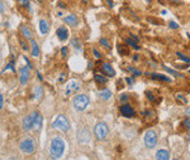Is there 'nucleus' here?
<instances>
[{
	"mask_svg": "<svg viewBox=\"0 0 190 160\" xmlns=\"http://www.w3.org/2000/svg\"><path fill=\"white\" fill-rule=\"evenodd\" d=\"M63 150H65V142H63V140L58 136L53 137L51 141V146H50V156L57 160L62 156Z\"/></svg>",
	"mask_w": 190,
	"mask_h": 160,
	"instance_id": "nucleus-1",
	"label": "nucleus"
},
{
	"mask_svg": "<svg viewBox=\"0 0 190 160\" xmlns=\"http://www.w3.org/2000/svg\"><path fill=\"white\" fill-rule=\"evenodd\" d=\"M89 101H90V100H89V96L81 93V95H76L75 97H74L72 105H74L75 110H77V111H84V110L88 107Z\"/></svg>",
	"mask_w": 190,
	"mask_h": 160,
	"instance_id": "nucleus-2",
	"label": "nucleus"
},
{
	"mask_svg": "<svg viewBox=\"0 0 190 160\" xmlns=\"http://www.w3.org/2000/svg\"><path fill=\"white\" fill-rule=\"evenodd\" d=\"M52 126L55 127V129H58V130H61V131H63V133H66V131H69V129H70V122H69V120L66 119V116L58 115V116H56L55 121L52 122Z\"/></svg>",
	"mask_w": 190,
	"mask_h": 160,
	"instance_id": "nucleus-3",
	"label": "nucleus"
},
{
	"mask_svg": "<svg viewBox=\"0 0 190 160\" xmlns=\"http://www.w3.org/2000/svg\"><path fill=\"white\" fill-rule=\"evenodd\" d=\"M109 133V127L105 122H99L94 127V135L98 140H103Z\"/></svg>",
	"mask_w": 190,
	"mask_h": 160,
	"instance_id": "nucleus-4",
	"label": "nucleus"
},
{
	"mask_svg": "<svg viewBox=\"0 0 190 160\" xmlns=\"http://www.w3.org/2000/svg\"><path fill=\"white\" fill-rule=\"evenodd\" d=\"M19 148H20V150H22L24 154H32V153L34 151V149H36L34 140L32 139V137H27V139H24V140L20 142Z\"/></svg>",
	"mask_w": 190,
	"mask_h": 160,
	"instance_id": "nucleus-5",
	"label": "nucleus"
},
{
	"mask_svg": "<svg viewBox=\"0 0 190 160\" xmlns=\"http://www.w3.org/2000/svg\"><path fill=\"white\" fill-rule=\"evenodd\" d=\"M143 141H145L146 148L153 149V148L157 145V135H156V133H155L153 130H148V131L145 134Z\"/></svg>",
	"mask_w": 190,
	"mask_h": 160,
	"instance_id": "nucleus-6",
	"label": "nucleus"
},
{
	"mask_svg": "<svg viewBox=\"0 0 190 160\" xmlns=\"http://www.w3.org/2000/svg\"><path fill=\"white\" fill-rule=\"evenodd\" d=\"M36 115H37L36 111H32V112H30L28 116L24 117V120H23V129H24V131H29L32 127H33Z\"/></svg>",
	"mask_w": 190,
	"mask_h": 160,
	"instance_id": "nucleus-7",
	"label": "nucleus"
},
{
	"mask_svg": "<svg viewBox=\"0 0 190 160\" xmlns=\"http://www.w3.org/2000/svg\"><path fill=\"white\" fill-rule=\"evenodd\" d=\"M119 111H120V114L124 116V117H134L136 116V111L134 108L129 105V103H123L120 107H119Z\"/></svg>",
	"mask_w": 190,
	"mask_h": 160,
	"instance_id": "nucleus-8",
	"label": "nucleus"
},
{
	"mask_svg": "<svg viewBox=\"0 0 190 160\" xmlns=\"http://www.w3.org/2000/svg\"><path fill=\"white\" fill-rule=\"evenodd\" d=\"M81 87V83L77 81V79H70L69 83L66 85V95H70L72 92H76L79 91Z\"/></svg>",
	"mask_w": 190,
	"mask_h": 160,
	"instance_id": "nucleus-9",
	"label": "nucleus"
},
{
	"mask_svg": "<svg viewBox=\"0 0 190 160\" xmlns=\"http://www.w3.org/2000/svg\"><path fill=\"white\" fill-rule=\"evenodd\" d=\"M29 78V68L28 67H22L19 69V79H20V85H25Z\"/></svg>",
	"mask_w": 190,
	"mask_h": 160,
	"instance_id": "nucleus-10",
	"label": "nucleus"
},
{
	"mask_svg": "<svg viewBox=\"0 0 190 160\" xmlns=\"http://www.w3.org/2000/svg\"><path fill=\"white\" fill-rule=\"evenodd\" d=\"M146 74L150 76L152 79H156V81H162V82H171L172 81L170 77H167L165 74H160V73H150V72H147Z\"/></svg>",
	"mask_w": 190,
	"mask_h": 160,
	"instance_id": "nucleus-11",
	"label": "nucleus"
},
{
	"mask_svg": "<svg viewBox=\"0 0 190 160\" xmlns=\"http://www.w3.org/2000/svg\"><path fill=\"white\" fill-rule=\"evenodd\" d=\"M77 139L80 142H88L90 140V133L88 129H83L81 131L77 133Z\"/></svg>",
	"mask_w": 190,
	"mask_h": 160,
	"instance_id": "nucleus-12",
	"label": "nucleus"
},
{
	"mask_svg": "<svg viewBox=\"0 0 190 160\" xmlns=\"http://www.w3.org/2000/svg\"><path fill=\"white\" fill-rule=\"evenodd\" d=\"M63 22H65L66 24H69L70 27H76L77 23H79L77 17H76L75 14H69V15H66V17L63 18Z\"/></svg>",
	"mask_w": 190,
	"mask_h": 160,
	"instance_id": "nucleus-13",
	"label": "nucleus"
},
{
	"mask_svg": "<svg viewBox=\"0 0 190 160\" xmlns=\"http://www.w3.org/2000/svg\"><path fill=\"white\" fill-rule=\"evenodd\" d=\"M102 71L104 74L109 76V77H114L115 76V71L113 69V67L109 65V63H103L102 65Z\"/></svg>",
	"mask_w": 190,
	"mask_h": 160,
	"instance_id": "nucleus-14",
	"label": "nucleus"
},
{
	"mask_svg": "<svg viewBox=\"0 0 190 160\" xmlns=\"http://www.w3.org/2000/svg\"><path fill=\"white\" fill-rule=\"evenodd\" d=\"M56 34H57L60 40H66L69 38V30L65 27H60L57 29V32H56Z\"/></svg>",
	"mask_w": 190,
	"mask_h": 160,
	"instance_id": "nucleus-15",
	"label": "nucleus"
},
{
	"mask_svg": "<svg viewBox=\"0 0 190 160\" xmlns=\"http://www.w3.org/2000/svg\"><path fill=\"white\" fill-rule=\"evenodd\" d=\"M156 160H170V154L165 149H160L156 153Z\"/></svg>",
	"mask_w": 190,
	"mask_h": 160,
	"instance_id": "nucleus-16",
	"label": "nucleus"
},
{
	"mask_svg": "<svg viewBox=\"0 0 190 160\" xmlns=\"http://www.w3.org/2000/svg\"><path fill=\"white\" fill-rule=\"evenodd\" d=\"M98 96H99V99L106 101V100H109L110 97H112V91L108 90V88H104V90H102V91L98 93Z\"/></svg>",
	"mask_w": 190,
	"mask_h": 160,
	"instance_id": "nucleus-17",
	"label": "nucleus"
},
{
	"mask_svg": "<svg viewBox=\"0 0 190 160\" xmlns=\"http://www.w3.org/2000/svg\"><path fill=\"white\" fill-rule=\"evenodd\" d=\"M42 121H43L42 115L37 112L36 119H34V124H33V129H34V130H39V129H41V127H42Z\"/></svg>",
	"mask_w": 190,
	"mask_h": 160,
	"instance_id": "nucleus-18",
	"label": "nucleus"
},
{
	"mask_svg": "<svg viewBox=\"0 0 190 160\" xmlns=\"http://www.w3.org/2000/svg\"><path fill=\"white\" fill-rule=\"evenodd\" d=\"M48 29H50L48 23H47L44 19H41L39 20V30H41V33L42 34H46L47 32H48Z\"/></svg>",
	"mask_w": 190,
	"mask_h": 160,
	"instance_id": "nucleus-19",
	"label": "nucleus"
},
{
	"mask_svg": "<svg viewBox=\"0 0 190 160\" xmlns=\"http://www.w3.org/2000/svg\"><path fill=\"white\" fill-rule=\"evenodd\" d=\"M94 79H95V82L99 83V85H105L108 82V78L104 77L103 74H99V73H97V74L94 76Z\"/></svg>",
	"mask_w": 190,
	"mask_h": 160,
	"instance_id": "nucleus-20",
	"label": "nucleus"
},
{
	"mask_svg": "<svg viewBox=\"0 0 190 160\" xmlns=\"http://www.w3.org/2000/svg\"><path fill=\"white\" fill-rule=\"evenodd\" d=\"M30 44H32V56H33V57H37V56L39 54V48H38L36 40L30 39Z\"/></svg>",
	"mask_w": 190,
	"mask_h": 160,
	"instance_id": "nucleus-21",
	"label": "nucleus"
},
{
	"mask_svg": "<svg viewBox=\"0 0 190 160\" xmlns=\"http://www.w3.org/2000/svg\"><path fill=\"white\" fill-rule=\"evenodd\" d=\"M162 67H164V69H165V71H166L167 73H170V74H171V76H174V77H184V76H183L181 73L176 72V71L174 69V68H170V67H167V66H165V65H164Z\"/></svg>",
	"mask_w": 190,
	"mask_h": 160,
	"instance_id": "nucleus-22",
	"label": "nucleus"
},
{
	"mask_svg": "<svg viewBox=\"0 0 190 160\" xmlns=\"http://www.w3.org/2000/svg\"><path fill=\"white\" fill-rule=\"evenodd\" d=\"M124 40H125V44H128L129 47L134 48L136 51H139V47H138V44H137V42H136L134 39H132V38L129 37V38H127V39H124Z\"/></svg>",
	"mask_w": 190,
	"mask_h": 160,
	"instance_id": "nucleus-23",
	"label": "nucleus"
},
{
	"mask_svg": "<svg viewBox=\"0 0 190 160\" xmlns=\"http://www.w3.org/2000/svg\"><path fill=\"white\" fill-rule=\"evenodd\" d=\"M42 87L41 86H36L34 87V91H33V97L36 99V100H38V99H41V96H42Z\"/></svg>",
	"mask_w": 190,
	"mask_h": 160,
	"instance_id": "nucleus-24",
	"label": "nucleus"
},
{
	"mask_svg": "<svg viewBox=\"0 0 190 160\" xmlns=\"http://www.w3.org/2000/svg\"><path fill=\"white\" fill-rule=\"evenodd\" d=\"M71 44L76 48L77 51H81V49H83V44H81V42L77 38H72V39H71Z\"/></svg>",
	"mask_w": 190,
	"mask_h": 160,
	"instance_id": "nucleus-25",
	"label": "nucleus"
},
{
	"mask_svg": "<svg viewBox=\"0 0 190 160\" xmlns=\"http://www.w3.org/2000/svg\"><path fill=\"white\" fill-rule=\"evenodd\" d=\"M22 33L24 34V37H27V38H29V39H32V32L29 30V28L28 27H25V25H22Z\"/></svg>",
	"mask_w": 190,
	"mask_h": 160,
	"instance_id": "nucleus-26",
	"label": "nucleus"
},
{
	"mask_svg": "<svg viewBox=\"0 0 190 160\" xmlns=\"http://www.w3.org/2000/svg\"><path fill=\"white\" fill-rule=\"evenodd\" d=\"M127 69H128L131 73H133L134 76H141L142 74V72L139 69H137L136 67H133V66H128V68H127Z\"/></svg>",
	"mask_w": 190,
	"mask_h": 160,
	"instance_id": "nucleus-27",
	"label": "nucleus"
},
{
	"mask_svg": "<svg viewBox=\"0 0 190 160\" xmlns=\"http://www.w3.org/2000/svg\"><path fill=\"white\" fill-rule=\"evenodd\" d=\"M176 56L183 61V62H185V63H190V58L189 57H186V56H184L183 53H180V52H176Z\"/></svg>",
	"mask_w": 190,
	"mask_h": 160,
	"instance_id": "nucleus-28",
	"label": "nucleus"
},
{
	"mask_svg": "<svg viewBox=\"0 0 190 160\" xmlns=\"http://www.w3.org/2000/svg\"><path fill=\"white\" fill-rule=\"evenodd\" d=\"M176 99L179 100V101H181L183 103H188V100H186V97L184 95H181V93H176Z\"/></svg>",
	"mask_w": 190,
	"mask_h": 160,
	"instance_id": "nucleus-29",
	"label": "nucleus"
},
{
	"mask_svg": "<svg viewBox=\"0 0 190 160\" xmlns=\"http://www.w3.org/2000/svg\"><path fill=\"white\" fill-rule=\"evenodd\" d=\"M146 97H147L150 101H156V97H155V95H153L151 91H146Z\"/></svg>",
	"mask_w": 190,
	"mask_h": 160,
	"instance_id": "nucleus-30",
	"label": "nucleus"
},
{
	"mask_svg": "<svg viewBox=\"0 0 190 160\" xmlns=\"http://www.w3.org/2000/svg\"><path fill=\"white\" fill-rule=\"evenodd\" d=\"M169 27H170L171 29H179V24L175 23L174 20H170V22H169Z\"/></svg>",
	"mask_w": 190,
	"mask_h": 160,
	"instance_id": "nucleus-31",
	"label": "nucleus"
},
{
	"mask_svg": "<svg viewBox=\"0 0 190 160\" xmlns=\"http://www.w3.org/2000/svg\"><path fill=\"white\" fill-rule=\"evenodd\" d=\"M119 101H120V102H127V101H128V95L122 93V95L119 96Z\"/></svg>",
	"mask_w": 190,
	"mask_h": 160,
	"instance_id": "nucleus-32",
	"label": "nucleus"
},
{
	"mask_svg": "<svg viewBox=\"0 0 190 160\" xmlns=\"http://www.w3.org/2000/svg\"><path fill=\"white\" fill-rule=\"evenodd\" d=\"M99 42H100V44H103L104 47H106V48H110V43H109V42H108L105 38H100V40H99Z\"/></svg>",
	"mask_w": 190,
	"mask_h": 160,
	"instance_id": "nucleus-33",
	"label": "nucleus"
},
{
	"mask_svg": "<svg viewBox=\"0 0 190 160\" xmlns=\"http://www.w3.org/2000/svg\"><path fill=\"white\" fill-rule=\"evenodd\" d=\"M183 125H184L185 129L190 130V119H189V117H188V119H185V120L183 121Z\"/></svg>",
	"mask_w": 190,
	"mask_h": 160,
	"instance_id": "nucleus-34",
	"label": "nucleus"
},
{
	"mask_svg": "<svg viewBox=\"0 0 190 160\" xmlns=\"http://www.w3.org/2000/svg\"><path fill=\"white\" fill-rule=\"evenodd\" d=\"M93 54H94V57L97 58V59H100V58H102V54H100V53H99L97 49H95V48L93 49Z\"/></svg>",
	"mask_w": 190,
	"mask_h": 160,
	"instance_id": "nucleus-35",
	"label": "nucleus"
},
{
	"mask_svg": "<svg viewBox=\"0 0 190 160\" xmlns=\"http://www.w3.org/2000/svg\"><path fill=\"white\" fill-rule=\"evenodd\" d=\"M61 54H62V57H66V54H67V47H62L61 48Z\"/></svg>",
	"mask_w": 190,
	"mask_h": 160,
	"instance_id": "nucleus-36",
	"label": "nucleus"
},
{
	"mask_svg": "<svg viewBox=\"0 0 190 160\" xmlns=\"http://www.w3.org/2000/svg\"><path fill=\"white\" fill-rule=\"evenodd\" d=\"M125 81H127V83L131 85V86L134 83V79H133V77H127V78H125Z\"/></svg>",
	"mask_w": 190,
	"mask_h": 160,
	"instance_id": "nucleus-37",
	"label": "nucleus"
},
{
	"mask_svg": "<svg viewBox=\"0 0 190 160\" xmlns=\"http://www.w3.org/2000/svg\"><path fill=\"white\" fill-rule=\"evenodd\" d=\"M20 45H22V48H23L24 51H28V45L25 44V42H24V40H20Z\"/></svg>",
	"mask_w": 190,
	"mask_h": 160,
	"instance_id": "nucleus-38",
	"label": "nucleus"
},
{
	"mask_svg": "<svg viewBox=\"0 0 190 160\" xmlns=\"http://www.w3.org/2000/svg\"><path fill=\"white\" fill-rule=\"evenodd\" d=\"M19 2L22 4H24V5H29V0H19Z\"/></svg>",
	"mask_w": 190,
	"mask_h": 160,
	"instance_id": "nucleus-39",
	"label": "nucleus"
},
{
	"mask_svg": "<svg viewBox=\"0 0 190 160\" xmlns=\"http://www.w3.org/2000/svg\"><path fill=\"white\" fill-rule=\"evenodd\" d=\"M106 3L109 4V6H110V8H113V6H114V3L112 2V0H106Z\"/></svg>",
	"mask_w": 190,
	"mask_h": 160,
	"instance_id": "nucleus-40",
	"label": "nucleus"
},
{
	"mask_svg": "<svg viewBox=\"0 0 190 160\" xmlns=\"http://www.w3.org/2000/svg\"><path fill=\"white\" fill-rule=\"evenodd\" d=\"M63 79H65V74L62 73V74L60 76V78H58V81H60V82H63Z\"/></svg>",
	"mask_w": 190,
	"mask_h": 160,
	"instance_id": "nucleus-41",
	"label": "nucleus"
},
{
	"mask_svg": "<svg viewBox=\"0 0 190 160\" xmlns=\"http://www.w3.org/2000/svg\"><path fill=\"white\" fill-rule=\"evenodd\" d=\"M0 108H3V95H0Z\"/></svg>",
	"mask_w": 190,
	"mask_h": 160,
	"instance_id": "nucleus-42",
	"label": "nucleus"
},
{
	"mask_svg": "<svg viewBox=\"0 0 190 160\" xmlns=\"http://www.w3.org/2000/svg\"><path fill=\"white\" fill-rule=\"evenodd\" d=\"M3 11H4V4L0 2V13H3Z\"/></svg>",
	"mask_w": 190,
	"mask_h": 160,
	"instance_id": "nucleus-43",
	"label": "nucleus"
},
{
	"mask_svg": "<svg viewBox=\"0 0 190 160\" xmlns=\"http://www.w3.org/2000/svg\"><path fill=\"white\" fill-rule=\"evenodd\" d=\"M185 114H186V116L190 119V107L189 108H186V111H185Z\"/></svg>",
	"mask_w": 190,
	"mask_h": 160,
	"instance_id": "nucleus-44",
	"label": "nucleus"
},
{
	"mask_svg": "<svg viewBox=\"0 0 190 160\" xmlns=\"http://www.w3.org/2000/svg\"><path fill=\"white\" fill-rule=\"evenodd\" d=\"M170 2L175 3V4H181V2H180V0H170Z\"/></svg>",
	"mask_w": 190,
	"mask_h": 160,
	"instance_id": "nucleus-45",
	"label": "nucleus"
},
{
	"mask_svg": "<svg viewBox=\"0 0 190 160\" xmlns=\"http://www.w3.org/2000/svg\"><path fill=\"white\" fill-rule=\"evenodd\" d=\"M138 58H139L138 54H134V56H133V61H138Z\"/></svg>",
	"mask_w": 190,
	"mask_h": 160,
	"instance_id": "nucleus-46",
	"label": "nucleus"
},
{
	"mask_svg": "<svg viewBox=\"0 0 190 160\" xmlns=\"http://www.w3.org/2000/svg\"><path fill=\"white\" fill-rule=\"evenodd\" d=\"M37 76H38V78H39V79H41V81H42V74H41V73H38V72H37Z\"/></svg>",
	"mask_w": 190,
	"mask_h": 160,
	"instance_id": "nucleus-47",
	"label": "nucleus"
},
{
	"mask_svg": "<svg viewBox=\"0 0 190 160\" xmlns=\"http://www.w3.org/2000/svg\"><path fill=\"white\" fill-rule=\"evenodd\" d=\"M83 3H86V0H83Z\"/></svg>",
	"mask_w": 190,
	"mask_h": 160,
	"instance_id": "nucleus-48",
	"label": "nucleus"
},
{
	"mask_svg": "<svg viewBox=\"0 0 190 160\" xmlns=\"http://www.w3.org/2000/svg\"><path fill=\"white\" fill-rule=\"evenodd\" d=\"M38 2H42V0H38Z\"/></svg>",
	"mask_w": 190,
	"mask_h": 160,
	"instance_id": "nucleus-49",
	"label": "nucleus"
},
{
	"mask_svg": "<svg viewBox=\"0 0 190 160\" xmlns=\"http://www.w3.org/2000/svg\"><path fill=\"white\" fill-rule=\"evenodd\" d=\"M174 160H178V159H174Z\"/></svg>",
	"mask_w": 190,
	"mask_h": 160,
	"instance_id": "nucleus-50",
	"label": "nucleus"
},
{
	"mask_svg": "<svg viewBox=\"0 0 190 160\" xmlns=\"http://www.w3.org/2000/svg\"><path fill=\"white\" fill-rule=\"evenodd\" d=\"M189 72H190V71H189Z\"/></svg>",
	"mask_w": 190,
	"mask_h": 160,
	"instance_id": "nucleus-51",
	"label": "nucleus"
}]
</instances>
